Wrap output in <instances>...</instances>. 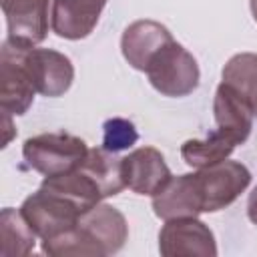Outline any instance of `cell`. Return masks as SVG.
<instances>
[{
  "label": "cell",
  "mask_w": 257,
  "mask_h": 257,
  "mask_svg": "<svg viewBox=\"0 0 257 257\" xmlns=\"http://www.w3.org/2000/svg\"><path fill=\"white\" fill-rule=\"evenodd\" d=\"M88 147L82 139L66 133H44L24 141L22 155L30 169L44 177L74 171L86 157Z\"/></svg>",
  "instance_id": "obj_1"
},
{
  "label": "cell",
  "mask_w": 257,
  "mask_h": 257,
  "mask_svg": "<svg viewBox=\"0 0 257 257\" xmlns=\"http://www.w3.org/2000/svg\"><path fill=\"white\" fill-rule=\"evenodd\" d=\"M149 82L165 96H187L199 86V64L191 52L171 40L147 66Z\"/></svg>",
  "instance_id": "obj_2"
},
{
  "label": "cell",
  "mask_w": 257,
  "mask_h": 257,
  "mask_svg": "<svg viewBox=\"0 0 257 257\" xmlns=\"http://www.w3.org/2000/svg\"><path fill=\"white\" fill-rule=\"evenodd\" d=\"M20 211L32 227V231L42 241L56 239L58 235L70 231L72 227H76L82 215V211L70 199L42 185L36 193L24 199Z\"/></svg>",
  "instance_id": "obj_3"
},
{
  "label": "cell",
  "mask_w": 257,
  "mask_h": 257,
  "mask_svg": "<svg viewBox=\"0 0 257 257\" xmlns=\"http://www.w3.org/2000/svg\"><path fill=\"white\" fill-rule=\"evenodd\" d=\"M197 191L203 213H215L231 205L251 183V173L237 161H221L217 165L197 169Z\"/></svg>",
  "instance_id": "obj_4"
},
{
  "label": "cell",
  "mask_w": 257,
  "mask_h": 257,
  "mask_svg": "<svg viewBox=\"0 0 257 257\" xmlns=\"http://www.w3.org/2000/svg\"><path fill=\"white\" fill-rule=\"evenodd\" d=\"M26 48L30 46H20L6 38L0 52V102L4 112L10 114H24L36 92L24 66Z\"/></svg>",
  "instance_id": "obj_5"
},
{
  "label": "cell",
  "mask_w": 257,
  "mask_h": 257,
  "mask_svg": "<svg viewBox=\"0 0 257 257\" xmlns=\"http://www.w3.org/2000/svg\"><path fill=\"white\" fill-rule=\"evenodd\" d=\"M159 251L165 257H215L211 229L197 217L169 219L159 233Z\"/></svg>",
  "instance_id": "obj_6"
},
{
  "label": "cell",
  "mask_w": 257,
  "mask_h": 257,
  "mask_svg": "<svg viewBox=\"0 0 257 257\" xmlns=\"http://www.w3.org/2000/svg\"><path fill=\"white\" fill-rule=\"evenodd\" d=\"M24 66L28 70V76L36 92L44 96L64 94L74 78V68L70 58L50 48H34V46L26 48Z\"/></svg>",
  "instance_id": "obj_7"
},
{
  "label": "cell",
  "mask_w": 257,
  "mask_h": 257,
  "mask_svg": "<svg viewBox=\"0 0 257 257\" xmlns=\"http://www.w3.org/2000/svg\"><path fill=\"white\" fill-rule=\"evenodd\" d=\"M6 16L8 40L34 46L48 32V0H0Z\"/></svg>",
  "instance_id": "obj_8"
},
{
  "label": "cell",
  "mask_w": 257,
  "mask_h": 257,
  "mask_svg": "<svg viewBox=\"0 0 257 257\" xmlns=\"http://www.w3.org/2000/svg\"><path fill=\"white\" fill-rule=\"evenodd\" d=\"M171 171L163 155L155 147L135 149L122 159V179L124 185L137 195H157L169 181Z\"/></svg>",
  "instance_id": "obj_9"
},
{
  "label": "cell",
  "mask_w": 257,
  "mask_h": 257,
  "mask_svg": "<svg viewBox=\"0 0 257 257\" xmlns=\"http://www.w3.org/2000/svg\"><path fill=\"white\" fill-rule=\"evenodd\" d=\"M173 40L167 26L155 20H137L128 24L120 38L122 56L137 70H147L153 56Z\"/></svg>",
  "instance_id": "obj_10"
},
{
  "label": "cell",
  "mask_w": 257,
  "mask_h": 257,
  "mask_svg": "<svg viewBox=\"0 0 257 257\" xmlns=\"http://www.w3.org/2000/svg\"><path fill=\"white\" fill-rule=\"evenodd\" d=\"M106 0H52L50 24L60 38H86L104 8Z\"/></svg>",
  "instance_id": "obj_11"
},
{
  "label": "cell",
  "mask_w": 257,
  "mask_h": 257,
  "mask_svg": "<svg viewBox=\"0 0 257 257\" xmlns=\"http://www.w3.org/2000/svg\"><path fill=\"white\" fill-rule=\"evenodd\" d=\"M80 229L98 245L102 255H112L122 249L128 237V225L120 211L110 205H96L78 219Z\"/></svg>",
  "instance_id": "obj_12"
},
{
  "label": "cell",
  "mask_w": 257,
  "mask_h": 257,
  "mask_svg": "<svg viewBox=\"0 0 257 257\" xmlns=\"http://www.w3.org/2000/svg\"><path fill=\"white\" fill-rule=\"evenodd\" d=\"M215 122L221 133H225L235 145L247 141L253 126V110L249 102L229 84L221 82L213 100Z\"/></svg>",
  "instance_id": "obj_13"
},
{
  "label": "cell",
  "mask_w": 257,
  "mask_h": 257,
  "mask_svg": "<svg viewBox=\"0 0 257 257\" xmlns=\"http://www.w3.org/2000/svg\"><path fill=\"white\" fill-rule=\"evenodd\" d=\"M153 211L163 221L179 217H197L199 213H203L195 173L171 177V181L157 195H153Z\"/></svg>",
  "instance_id": "obj_14"
},
{
  "label": "cell",
  "mask_w": 257,
  "mask_h": 257,
  "mask_svg": "<svg viewBox=\"0 0 257 257\" xmlns=\"http://www.w3.org/2000/svg\"><path fill=\"white\" fill-rule=\"evenodd\" d=\"M78 169L94 181L102 199L114 197L126 187L124 179H122V159H118L116 153H112L104 147L88 149V153L82 159V163L78 165Z\"/></svg>",
  "instance_id": "obj_15"
},
{
  "label": "cell",
  "mask_w": 257,
  "mask_h": 257,
  "mask_svg": "<svg viewBox=\"0 0 257 257\" xmlns=\"http://www.w3.org/2000/svg\"><path fill=\"white\" fill-rule=\"evenodd\" d=\"M36 233L24 219L22 211L6 207L0 215V255L24 257L32 253L36 245Z\"/></svg>",
  "instance_id": "obj_16"
},
{
  "label": "cell",
  "mask_w": 257,
  "mask_h": 257,
  "mask_svg": "<svg viewBox=\"0 0 257 257\" xmlns=\"http://www.w3.org/2000/svg\"><path fill=\"white\" fill-rule=\"evenodd\" d=\"M235 147L237 145L225 133L215 128L203 141H197V139L185 141L183 147H181V157L189 167L205 169V167H211V165H217V163L225 161L233 153Z\"/></svg>",
  "instance_id": "obj_17"
},
{
  "label": "cell",
  "mask_w": 257,
  "mask_h": 257,
  "mask_svg": "<svg viewBox=\"0 0 257 257\" xmlns=\"http://www.w3.org/2000/svg\"><path fill=\"white\" fill-rule=\"evenodd\" d=\"M221 76L225 84L235 88L249 102L253 116H257V54L241 52L231 56Z\"/></svg>",
  "instance_id": "obj_18"
},
{
  "label": "cell",
  "mask_w": 257,
  "mask_h": 257,
  "mask_svg": "<svg viewBox=\"0 0 257 257\" xmlns=\"http://www.w3.org/2000/svg\"><path fill=\"white\" fill-rule=\"evenodd\" d=\"M104 139H102V147L112 151V153H118V151H124L128 147H133L139 139V133L135 128V124L126 118H108L104 124Z\"/></svg>",
  "instance_id": "obj_19"
},
{
  "label": "cell",
  "mask_w": 257,
  "mask_h": 257,
  "mask_svg": "<svg viewBox=\"0 0 257 257\" xmlns=\"http://www.w3.org/2000/svg\"><path fill=\"white\" fill-rule=\"evenodd\" d=\"M247 215L251 219V223L257 225V187L251 191L249 195V201H247Z\"/></svg>",
  "instance_id": "obj_20"
},
{
  "label": "cell",
  "mask_w": 257,
  "mask_h": 257,
  "mask_svg": "<svg viewBox=\"0 0 257 257\" xmlns=\"http://www.w3.org/2000/svg\"><path fill=\"white\" fill-rule=\"evenodd\" d=\"M4 124H6V137H4V145L2 147H6L10 143V137H12V133H10V128H12V124H10V112L4 114Z\"/></svg>",
  "instance_id": "obj_21"
},
{
  "label": "cell",
  "mask_w": 257,
  "mask_h": 257,
  "mask_svg": "<svg viewBox=\"0 0 257 257\" xmlns=\"http://www.w3.org/2000/svg\"><path fill=\"white\" fill-rule=\"evenodd\" d=\"M251 14H253V18L257 22V0H251Z\"/></svg>",
  "instance_id": "obj_22"
}]
</instances>
